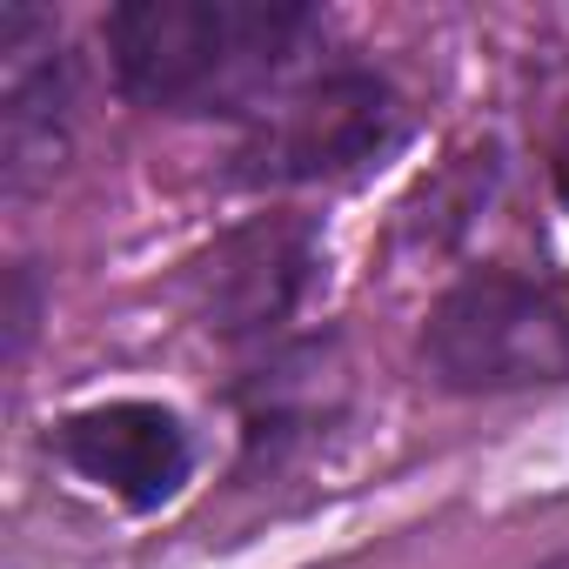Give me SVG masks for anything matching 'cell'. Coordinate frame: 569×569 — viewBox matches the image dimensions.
Instances as JSON below:
<instances>
[{"label":"cell","mask_w":569,"mask_h":569,"mask_svg":"<svg viewBox=\"0 0 569 569\" xmlns=\"http://www.w3.org/2000/svg\"><path fill=\"white\" fill-rule=\"evenodd\" d=\"M489 181H496V161H489V154H462L442 181H429V188L416 194L409 228H416V234H429V248H436V241H449V234H462V228H469V214H482Z\"/></svg>","instance_id":"52a82bcc"},{"label":"cell","mask_w":569,"mask_h":569,"mask_svg":"<svg viewBox=\"0 0 569 569\" xmlns=\"http://www.w3.org/2000/svg\"><path fill=\"white\" fill-rule=\"evenodd\" d=\"M556 569H569V562H556Z\"/></svg>","instance_id":"9c48e42d"},{"label":"cell","mask_w":569,"mask_h":569,"mask_svg":"<svg viewBox=\"0 0 569 569\" xmlns=\"http://www.w3.org/2000/svg\"><path fill=\"white\" fill-rule=\"evenodd\" d=\"M556 188H562V201H569V148H562V161H556Z\"/></svg>","instance_id":"ba28073f"},{"label":"cell","mask_w":569,"mask_h":569,"mask_svg":"<svg viewBox=\"0 0 569 569\" xmlns=\"http://www.w3.org/2000/svg\"><path fill=\"white\" fill-rule=\"evenodd\" d=\"M54 449L88 482H101L108 496H121L128 509H161L188 482V436L154 402H101V409H81V416H68L54 429Z\"/></svg>","instance_id":"8992f818"},{"label":"cell","mask_w":569,"mask_h":569,"mask_svg":"<svg viewBox=\"0 0 569 569\" xmlns=\"http://www.w3.org/2000/svg\"><path fill=\"white\" fill-rule=\"evenodd\" d=\"M409 134V114L396 88L369 68H329L296 81L281 101H268L248 121V141L234 148L241 188H309V181H349L376 161H389Z\"/></svg>","instance_id":"3957f363"},{"label":"cell","mask_w":569,"mask_h":569,"mask_svg":"<svg viewBox=\"0 0 569 569\" xmlns=\"http://www.w3.org/2000/svg\"><path fill=\"white\" fill-rule=\"evenodd\" d=\"M322 34L302 0H121L108 54L121 88L154 114H261L296 88Z\"/></svg>","instance_id":"6da1fadb"},{"label":"cell","mask_w":569,"mask_h":569,"mask_svg":"<svg viewBox=\"0 0 569 569\" xmlns=\"http://www.w3.org/2000/svg\"><path fill=\"white\" fill-rule=\"evenodd\" d=\"M322 268V234L302 214H254L188 261V302L208 336L254 342L274 336Z\"/></svg>","instance_id":"277c9868"},{"label":"cell","mask_w":569,"mask_h":569,"mask_svg":"<svg viewBox=\"0 0 569 569\" xmlns=\"http://www.w3.org/2000/svg\"><path fill=\"white\" fill-rule=\"evenodd\" d=\"M422 369L449 396H516L569 382V296L509 268H476L429 309Z\"/></svg>","instance_id":"7a4b0ae2"},{"label":"cell","mask_w":569,"mask_h":569,"mask_svg":"<svg viewBox=\"0 0 569 569\" xmlns=\"http://www.w3.org/2000/svg\"><path fill=\"white\" fill-rule=\"evenodd\" d=\"M74 148V61L54 21L34 8H0V174L8 194H34Z\"/></svg>","instance_id":"5b68a950"}]
</instances>
